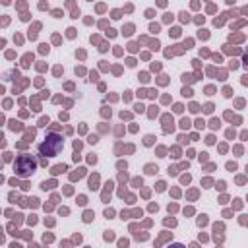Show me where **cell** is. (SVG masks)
<instances>
[{
  "label": "cell",
  "instance_id": "6da1fadb",
  "mask_svg": "<svg viewBox=\"0 0 248 248\" xmlns=\"http://www.w3.org/2000/svg\"><path fill=\"white\" fill-rule=\"evenodd\" d=\"M62 147H64L62 138L56 136V134H51V136L45 138V142L39 144V153L45 155V157H54V155H58L62 151Z\"/></svg>",
  "mask_w": 248,
  "mask_h": 248
},
{
  "label": "cell",
  "instance_id": "7a4b0ae2",
  "mask_svg": "<svg viewBox=\"0 0 248 248\" xmlns=\"http://www.w3.org/2000/svg\"><path fill=\"white\" fill-rule=\"evenodd\" d=\"M35 169H37V161L33 155H20L18 159L14 161V171H16V175H20V176H29L35 173Z\"/></svg>",
  "mask_w": 248,
  "mask_h": 248
},
{
  "label": "cell",
  "instance_id": "3957f363",
  "mask_svg": "<svg viewBox=\"0 0 248 248\" xmlns=\"http://www.w3.org/2000/svg\"><path fill=\"white\" fill-rule=\"evenodd\" d=\"M62 171H66V167H64V165H58V167H54V171H52V173L56 175V173H62Z\"/></svg>",
  "mask_w": 248,
  "mask_h": 248
},
{
  "label": "cell",
  "instance_id": "277c9868",
  "mask_svg": "<svg viewBox=\"0 0 248 248\" xmlns=\"http://www.w3.org/2000/svg\"><path fill=\"white\" fill-rule=\"evenodd\" d=\"M146 171L149 173V175H151V173H155V171H157V167H153V165H147V167H146Z\"/></svg>",
  "mask_w": 248,
  "mask_h": 248
},
{
  "label": "cell",
  "instance_id": "5b68a950",
  "mask_svg": "<svg viewBox=\"0 0 248 248\" xmlns=\"http://www.w3.org/2000/svg\"><path fill=\"white\" fill-rule=\"evenodd\" d=\"M91 217H93V213H91V211H87V213H85V217H83V219H85V221H91Z\"/></svg>",
  "mask_w": 248,
  "mask_h": 248
},
{
  "label": "cell",
  "instance_id": "8992f818",
  "mask_svg": "<svg viewBox=\"0 0 248 248\" xmlns=\"http://www.w3.org/2000/svg\"><path fill=\"white\" fill-rule=\"evenodd\" d=\"M180 124H182V128H188V126H190V122H188V120H186V118H184V120H182V122H180Z\"/></svg>",
  "mask_w": 248,
  "mask_h": 248
},
{
  "label": "cell",
  "instance_id": "52a82bcc",
  "mask_svg": "<svg viewBox=\"0 0 248 248\" xmlns=\"http://www.w3.org/2000/svg\"><path fill=\"white\" fill-rule=\"evenodd\" d=\"M169 248H184L182 244H173V246H169Z\"/></svg>",
  "mask_w": 248,
  "mask_h": 248
},
{
  "label": "cell",
  "instance_id": "ba28073f",
  "mask_svg": "<svg viewBox=\"0 0 248 248\" xmlns=\"http://www.w3.org/2000/svg\"><path fill=\"white\" fill-rule=\"evenodd\" d=\"M10 248H22V246H20V244H16V242H14V244H12Z\"/></svg>",
  "mask_w": 248,
  "mask_h": 248
}]
</instances>
